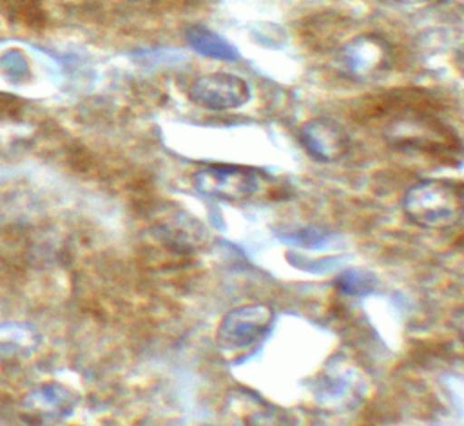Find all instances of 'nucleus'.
<instances>
[{
  "label": "nucleus",
  "instance_id": "obj_11",
  "mask_svg": "<svg viewBox=\"0 0 464 426\" xmlns=\"http://www.w3.org/2000/svg\"><path fill=\"white\" fill-rule=\"evenodd\" d=\"M459 335H460V341L464 343V321H462V324H460V328H459Z\"/></svg>",
  "mask_w": 464,
  "mask_h": 426
},
{
  "label": "nucleus",
  "instance_id": "obj_8",
  "mask_svg": "<svg viewBox=\"0 0 464 426\" xmlns=\"http://www.w3.org/2000/svg\"><path fill=\"white\" fill-rule=\"evenodd\" d=\"M187 42L188 45L198 51L199 54L221 62H236L239 58L236 47L228 44L223 36L218 33L203 27V25H194L187 31Z\"/></svg>",
  "mask_w": 464,
  "mask_h": 426
},
{
  "label": "nucleus",
  "instance_id": "obj_10",
  "mask_svg": "<svg viewBox=\"0 0 464 426\" xmlns=\"http://www.w3.org/2000/svg\"><path fill=\"white\" fill-rule=\"evenodd\" d=\"M395 2H401V4H420V2H426V0H395Z\"/></svg>",
  "mask_w": 464,
  "mask_h": 426
},
{
  "label": "nucleus",
  "instance_id": "obj_5",
  "mask_svg": "<svg viewBox=\"0 0 464 426\" xmlns=\"http://www.w3.org/2000/svg\"><path fill=\"white\" fill-rule=\"evenodd\" d=\"M78 404L76 393L58 382H47L33 388L22 399V417L34 426H53L67 419Z\"/></svg>",
  "mask_w": 464,
  "mask_h": 426
},
{
  "label": "nucleus",
  "instance_id": "obj_7",
  "mask_svg": "<svg viewBox=\"0 0 464 426\" xmlns=\"http://www.w3.org/2000/svg\"><path fill=\"white\" fill-rule=\"evenodd\" d=\"M341 60L353 78H368L386 65L388 51L381 38L362 34L343 47Z\"/></svg>",
  "mask_w": 464,
  "mask_h": 426
},
{
  "label": "nucleus",
  "instance_id": "obj_4",
  "mask_svg": "<svg viewBox=\"0 0 464 426\" xmlns=\"http://www.w3.org/2000/svg\"><path fill=\"white\" fill-rule=\"evenodd\" d=\"M250 85L245 78L230 73H207L188 87V100L208 111L239 109L250 100Z\"/></svg>",
  "mask_w": 464,
  "mask_h": 426
},
{
  "label": "nucleus",
  "instance_id": "obj_2",
  "mask_svg": "<svg viewBox=\"0 0 464 426\" xmlns=\"http://www.w3.org/2000/svg\"><path fill=\"white\" fill-rule=\"evenodd\" d=\"M194 187L199 194L219 201H245L254 198L265 185V174L243 165H207L194 172Z\"/></svg>",
  "mask_w": 464,
  "mask_h": 426
},
{
  "label": "nucleus",
  "instance_id": "obj_6",
  "mask_svg": "<svg viewBox=\"0 0 464 426\" xmlns=\"http://www.w3.org/2000/svg\"><path fill=\"white\" fill-rule=\"evenodd\" d=\"M297 138L306 154L321 163L339 161L350 150V136L344 127L326 116L304 121L299 127Z\"/></svg>",
  "mask_w": 464,
  "mask_h": 426
},
{
  "label": "nucleus",
  "instance_id": "obj_3",
  "mask_svg": "<svg viewBox=\"0 0 464 426\" xmlns=\"http://www.w3.org/2000/svg\"><path fill=\"white\" fill-rule=\"evenodd\" d=\"M276 312L265 303H246L232 308L218 324L216 339L225 350H243L257 344L272 328Z\"/></svg>",
  "mask_w": 464,
  "mask_h": 426
},
{
  "label": "nucleus",
  "instance_id": "obj_1",
  "mask_svg": "<svg viewBox=\"0 0 464 426\" xmlns=\"http://www.w3.org/2000/svg\"><path fill=\"white\" fill-rule=\"evenodd\" d=\"M402 212L420 228L448 230L464 218V192L444 179H422L404 192Z\"/></svg>",
  "mask_w": 464,
  "mask_h": 426
},
{
  "label": "nucleus",
  "instance_id": "obj_9",
  "mask_svg": "<svg viewBox=\"0 0 464 426\" xmlns=\"http://www.w3.org/2000/svg\"><path fill=\"white\" fill-rule=\"evenodd\" d=\"M372 276L357 270H346L339 276V288L348 294H364L370 290Z\"/></svg>",
  "mask_w": 464,
  "mask_h": 426
}]
</instances>
